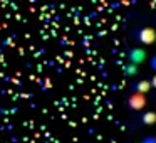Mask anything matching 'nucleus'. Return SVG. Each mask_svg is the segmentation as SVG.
I'll return each mask as SVG.
<instances>
[{"mask_svg":"<svg viewBox=\"0 0 156 143\" xmlns=\"http://www.w3.org/2000/svg\"><path fill=\"white\" fill-rule=\"evenodd\" d=\"M136 37H138V41L141 42V44H153V42L156 41V31L153 27H143L138 31V34H136Z\"/></svg>","mask_w":156,"mask_h":143,"instance_id":"f257e3e1","label":"nucleus"},{"mask_svg":"<svg viewBox=\"0 0 156 143\" xmlns=\"http://www.w3.org/2000/svg\"><path fill=\"white\" fill-rule=\"evenodd\" d=\"M128 106L131 109H134V111L143 109L146 106V96L143 94V93L134 91L133 94H129V98H128Z\"/></svg>","mask_w":156,"mask_h":143,"instance_id":"f03ea898","label":"nucleus"},{"mask_svg":"<svg viewBox=\"0 0 156 143\" xmlns=\"http://www.w3.org/2000/svg\"><path fill=\"white\" fill-rule=\"evenodd\" d=\"M128 57H129V62L139 66V64H143V62L146 61V51L141 49V47H133L131 51H129Z\"/></svg>","mask_w":156,"mask_h":143,"instance_id":"7ed1b4c3","label":"nucleus"},{"mask_svg":"<svg viewBox=\"0 0 156 143\" xmlns=\"http://www.w3.org/2000/svg\"><path fill=\"white\" fill-rule=\"evenodd\" d=\"M136 91L138 93H143V94H146V93L149 91V89L153 88L151 86V81H148V79H143V81H139V82H136Z\"/></svg>","mask_w":156,"mask_h":143,"instance_id":"20e7f679","label":"nucleus"},{"mask_svg":"<svg viewBox=\"0 0 156 143\" xmlns=\"http://www.w3.org/2000/svg\"><path fill=\"white\" fill-rule=\"evenodd\" d=\"M143 123L144 125H154L156 123V113L154 111H146V113H143Z\"/></svg>","mask_w":156,"mask_h":143,"instance_id":"39448f33","label":"nucleus"},{"mask_svg":"<svg viewBox=\"0 0 156 143\" xmlns=\"http://www.w3.org/2000/svg\"><path fill=\"white\" fill-rule=\"evenodd\" d=\"M124 74H126V76H134V74H138V64L128 62V64L124 66Z\"/></svg>","mask_w":156,"mask_h":143,"instance_id":"423d86ee","label":"nucleus"},{"mask_svg":"<svg viewBox=\"0 0 156 143\" xmlns=\"http://www.w3.org/2000/svg\"><path fill=\"white\" fill-rule=\"evenodd\" d=\"M149 68H151V69H153V71H154V72H156V54H154V56H153V57H151V59H149Z\"/></svg>","mask_w":156,"mask_h":143,"instance_id":"0eeeda50","label":"nucleus"},{"mask_svg":"<svg viewBox=\"0 0 156 143\" xmlns=\"http://www.w3.org/2000/svg\"><path fill=\"white\" fill-rule=\"evenodd\" d=\"M141 143H156V136H144Z\"/></svg>","mask_w":156,"mask_h":143,"instance_id":"6e6552de","label":"nucleus"},{"mask_svg":"<svg viewBox=\"0 0 156 143\" xmlns=\"http://www.w3.org/2000/svg\"><path fill=\"white\" fill-rule=\"evenodd\" d=\"M149 81H151V86H153V88H156V74L153 76V78L149 79Z\"/></svg>","mask_w":156,"mask_h":143,"instance_id":"1a4fd4ad","label":"nucleus"},{"mask_svg":"<svg viewBox=\"0 0 156 143\" xmlns=\"http://www.w3.org/2000/svg\"><path fill=\"white\" fill-rule=\"evenodd\" d=\"M139 143H141V141H139Z\"/></svg>","mask_w":156,"mask_h":143,"instance_id":"9d476101","label":"nucleus"}]
</instances>
